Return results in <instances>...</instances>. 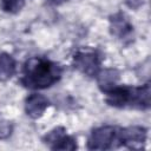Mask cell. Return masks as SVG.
<instances>
[{
    "instance_id": "30bf717a",
    "label": "cell",
    "mask_w": 151,
    "mask_h": 151,
    "mask_svg": "<svg viewBox=\"0 0 151 151\" xmlns=\"http://www.w3.org/2000/svg\"><path fill=\"white\" fill-rule=\"evenodd\" d=\"M15 72L17 63L14 58L6 52L0 53V80L7 81L15 74Z\"/></svg>"
},
{
    "instance_id": "4fadbf2b",
    "label": "cell",
    "mask_w": 151,
    "mask_h": 151,
    "mask_svg": "<svg viewBox=\"0 0 151 151\" xmlns=\"http://www.w3.org/2000/svg\"><path fill=\"white\" fill-rule=\"evenodd\" d=\"M126 6L132 8V9H137L143 5V0H124Z\"/></svg>"
},
{
    "instance_id": "7a4b0ae2",
    "label": "cell",
    "mask_w": 151,
    "mask_h": 151,
    "mask_svg": "<svg viewBox=\"0 0 151 151\" xmlns=\"http://www.w3.org/2000/svg\"><path fill=\"white\" fill-rule=\"evenodd\" d=\"M105 101L113 107H131L147 110L150 107V85L143 86H118L116 85L105 92Z\"/></svg>"
},
{
    "instance_id": "7c38bea8",
    "label": "cell",
    "mask_w": 151,
    "mask_h": 151,
    "mask_svg": "<svg viewBox=\"0 0 151 151\" xmlns=\"http://www.w3.org/2000/svg\"><path fill=\"white\" fill-rule=\"evenodd\" d=\"M13 132V125L9 120L0 116V139H7Z\"/></svg>"
},
{
    "instance_id": "9c48e42d",
    "label": "cell",
    "mask_w": 151,
    "mask_h": 151,
    "mask_svg": "<svg viewBox=\"0 0 151 151\" xmlns=\"http://www.w3.org/2000/svg\"><path fill=\"white\" fill-rule=\"evenodd\" d=\"M96 77L99 88L105 93L117 85L119 80V72L116 68H105L100 70Z\"/></svg>"
},
{
    "instance_id": "8992f818",
    "label": "cell",
    "mask_w": 151,
    "mask_h": 151,
    "mask_svg": "<svg viewBox=\"0 0 151 151\" xmlns=\"http://www.w3.org/2000/svg\"><path fill=\"white\" fill-rule=\"evenodd\" d=\"M42 142L51 149V150H76L77 149V143L76 139L66 133V130L64 127H55L52 131L47 132Z\"/></svg>"
},
{
    "instance_id": "8fae6325",
    "label": "cell",
    "mask_w": 151,
    "mask_h": 151,
    "mask_svg": "<svg viewBox=\"0 0 151 151\" xmlns=\"http://www.w3.org/2000/svg\"><path fill=\"white\" fill-rule=\"evenodd\" d=\"M25 5V0H0V8L6 13H18Z\"/></svg>"
},
{
    "instance_id": "5bb4252c",
    "label": "cell",
    "mask_w": 151,
    "mask_h": 151,
    "mask_svg": "<svg viewBox=\"0 0 151 151\" xmlns=\"http://www.w3.org/2000/svg\"><path fill=\"white\" fill-rule=\"evenodd\" d=\"M66 0H48V2H51V4H53V5H60V4H63V2H65Z\"/></svg>"
},
{
    "instance_id": "52a82bcc",
    "label": "cell",
    "mask_w": 151,
    "mask_h": 151,
    "mask_svg": "<svg viewBox=\"0 0 151 151\" xmlns=\"http://www.w3.org/2000/svg\"><path fill=\"white\" fill-rule=\"evenodd\" d=\"M110 32L116 38L124 40L131 37L133 32V26L125 14L116 13L110 18Z\"/></svg>"
},
{
    "instance_id": "277c9868",
    "label": "cell",
    "mask_w": 151,
    "mask_h": 151,
    "mask_svg": "<svg viewBox=\"0 0 151 151\" xmlns=\"http://www.w3.org/2000/svg\"><path fill=\"white\" fill-rule=\"evenodd\" d=\"M74 67L87 77H96L100 71L101 58L92 50H79L73 57Z\"/></svg>"
},
{
    "instance_id": "6da1fadb",
    "label": "cell",
    "mask_w": 151,
    "mask_h": 151,
    "mask_svg": "<svg viewBox=\"0 0 151 151\" xmlns=\"http://www.w3.org/2000/svg\"><path fill=\"white\" fill-rule=\"evenodd\" d=\"M61 74L63 68L58 63L41 57H33L24 64L21 84L31 90H42L59 81Z\"/></svg>"
},
{
    "instance_id": "5b68a950",
    "label": "cell",
    "mask_w": 151,
    "mask_h": 151,
    "mask_svg": "<svg viewBox=\"0 0 151 151\" xmlns=\"http://www.w3.org/2000/svg\"><path fill=\"white\" fill-rule=\"evenodd\" d=\"M147 130L143 126L133 125L124 129L119 127V146L127 149H142L146 142Z\"/></svg>"
},
{
    "instance_id": "3957f363",
    "label": "cell",
    "mask_w": 151,
    "mask_h": 151,
    "mask_svg": "<svg viewBox=\"0 0 151 151\" xmlns=\"http://www.w3.org/2000/svg\"><path fill=\"white\" fill-rule=\"evenodd\" d=\"M119 146V127L103 125L92 130L87 139L88 150H110Z\"/></svg>"
},
{
    "instance_id": "ba28073f",
    "label": "cell",
    "mask_w": 151,
    "mask_h": 151,
    "mask_svg": "<svg viewBox=\"0 0 151 151\" xmlns=\"http://www.w3.org/2000/svg\"><path fill=\"white\" fill-rule=\"evenodd\" d=\"M48 105L50 101L45 96L39 93H32L25 99V112L28 117L37 119L44 114Z\"/></svg>"
}]
</instances>
